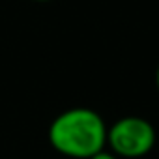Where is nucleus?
Here are the masks:
<instances>
[{
  "instance_id": "nucleus-4",
  "label": "nucleus",
  "mask_w": 159,
  "mask_h": 159,
  "mask_svg": "<svg viewBox=\"0 0 159 159\" xmlns=\"http://www.w3.org/2000/svg\"><path fill=\"white\" fill-rule=\"evenodd\" d=\"M155 81H157V88H159V66H157V75H155Z\"/></svg>"
},
{
  "instance_id": "nucleus-5",
  "label": "nucleus",
  "mask_w": 159,
  "mask_h": 159,
  "mask_svg": "<svg viewBox=\"0 0 159 159\" xmlns=\"http://www.w3.org/2000/svg\"><path fill=\"white\" fill-rule=\"evenodd\" d=\"M36 2H49V0H36Z\"/></svg>"
},
{
  "instance_id": "nucleus-2",
  "label": "nucleus",
  "mask_w": 159,
  "mask_h": 159,
  "mask_svg": "<svg viewBox=\"0 0 159 159\" xmlns=\"http://www.w3.org/2000/svg\"><path fill=\"white\" fill-rule=\"evenodd\" d=\"M107 142L118 157L137 159L153 148L155 129L140 116H125L107 129Z\"/></svg>"
},
{
  "instance_id": "nucleus-1",
  "label": "nucleus",
  "mask_w": 159,
  "mask_h": 159,
  "mask_svg": "<svg viewBox=\"0 0 159 159\" xmlns=\"http://www.w3.org/2000/svg\"><path fill=\"white\" fill-rule=\"evenodd\" d=\"M107 125L103 118L86 107H75L58 114L49 127L51 146L62 155L90 159L107 144Z\"/></svg>"
},
{
  "instance_id": "nucleus-3",
  "label": "nucleus",
  "mask_w": 159,
  "mask_h": 159,
  "mask_svg": "<svg viewBox=\"0 0 159 159\" xmlns=\"http://www.w3.org/2000/svg\"><path fill=\"white\" fill-rule=\"evenodd\" d=\"M90 159H120L116 153H111V152H105V150H101V152H98L96 155H92Z\"/></svg>"
}]
</instances>
